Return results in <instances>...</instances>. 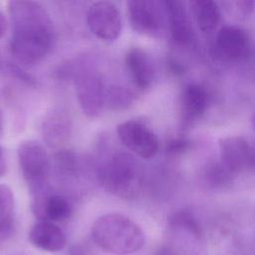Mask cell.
Returning a JSON list of instances; mask_svg holds the SVG:
<instances>
[{"mask_svg":"<svg viewBox=\"0 0 255 255\" xmlns=\"http://www.w3.org/2000/svg\"><path fill=\"white\" fill-rule=\"evenodd\" d=\"M8 13L12 26L9 49L11 55L25 65L42 61L55 42L53 21L47 10L34 1H9Z\"/></svg>","mask_w":255,"mask_h":255,"instance_id":"1","label":"cell"},{"mask_svg":"<svg viewBox=\"0 0 255 255\" xmlns=\"http://www.w3.org/2000/svg\"><path fill=\"white\" fill-rule=\"evenodd\" d=\"M91 234L96 245L117 255L138 251L145 240L142 229L133 220L119 213L99 217L92 226Z\"/></svg>","mask_w":255,"mask_h":255,"instance_id":"2","label":"cell"},{"mask_svg":"<svg viewBox=\"0 0 255 255\" xmlns=\"http://www.w3.org/2000/svg\"><path fill=\"white\" fill-rule=\"evenodd\" d=\"M102 187L122 199H134L141 189V169L137 160L128 152L118 151L104 161L98 169Z\"/></svg>","mask_w":255,"mask_h":255,"instance_id":"3","label":"cell"},{"mask_svg":"<svg viewBox=\"0 0 255 255\" xmlns=\"http://www.w3.org/2000/svg\"><path fill=\"white\" fill-rule=\"evenodd\" d=\"M17 156L32 198L48 193L51 164L45 147L36 140H26L19 144Z\"/></svg>","mask_w":255,"mask_h":255,"instance_id":"4","label":"cell"},{"mask_svg":"<svg viewBox=\"0 0 255 255\" xmlns=\"http://www.w3.org/2000/svg\"><path fill=\"white\" fill-rule=\"evenodd\" d=\"M131 28L142 35L158 37L167 23L164 3L155 0H130L127 2Z\"/></svg>","mask_w":255,"mask_h":255,"instance_id":"5","label":"cell"},{"mask_svg":"<svg viewBox=\"0 0 255 255\" xmlns=\"http://www.w3.org/2000/svg\"><path fill=\"white\" fill-rule=\"evenodd\" d=\"M75 89L81 110L88 118H97L106 105V90L100 74L80 69L75 74Z\"/></svg>","mask_w":255,"mask_h":255,"instance_id":"6","label":"cell"},{"mask_svg":"<svg viewBox=\"0 0 255 255\" xmlns=\"http://www.w3.org/2000/svg\"><path fill=\"white\" fill-rule=\"evenodd\" d=\"M117 132L121 142L142 158H150L158 151L159 142L156 134L141 121H126L118 126Z\"/></svg>","mask_w":255,"mask_h":255,"instance_id":"7","label":"cell"},{"mask_svg":"<svg viewBox=\"0 0 255 255\" xmlns=\"http://www.w3.org/2000/svg\"><path fill=\"white\" fill-rule=\"evenodd\" d=\"M219 152L230 173L255 172V143L238 135L226 136L219 141Z\"/></svg>","mask_w":255,"mask_h":255,"instance_id":"8","label":"cell"},{"mask_svg":"<svg viewBox=\"0 0 255 255\" xmlns=\"http://www.w3.org/2000/svg\"><path fill=\"white\" fill-rule=\"evenodd\" d=\"M87 23L91 32L104 41L117 40L122 33L121 12L109 1L93 3L87 13Z\"/></svg>","mask_w":255,"mask_h":255,"instance_id":"9","label":"cell"},{"mask_svg":"<svg viewBox=\"0 0 255 255\" xmlns=\"http://www.w3.org/2000/svg\"><path fill=\"white\" fill-rule=\"evenodd\" d=\"M31 209L39 220L53 223L69 219L73 212L72 204L66 196L50 192L32 198Z\"/></svg>","mask_w":255,"mask_h":255,"instance_id":"10","label":"cell"},{"mask_svg":"<svg viewBox=\"0 0 255 255\" xmlns=\"http://www.w3.org/2000/svg\"><path fill=\"white\" fill-rule=\"evenodd\" d=\"M125 65L136 88L146 90L151 87L155 79V68L146 51L138 47L129 48L125 56Z\"/></svg>","mask_w":255,"mask_h":255,"instance_id":"11","label":"cell"},{"mask_svg":"<svg viewBox=\"0 0 255 255\" xmlns=\"http://www.w3.org/2000/svg\"><path fill=\"white\" fill-rule=\"evenodd\" d=\"M216 47L224 58L238 61L247 56L250 43L243 29L236 26H224L216 36Z\"/></svg>","mask_w":255,"mask_h":255,"instance_id":"12","label":"cell"},{"mask_svg":"<svg viewBox=\"0 0 255 255\" xmlns=\"http://www.w3.org/2000/svg\"><path fill=\"white\" fill-rule=\"evenodd\" d=\"M163 3L172 40L178 45L191 44L194 40V32L184 4L177 0H166Z\"/></svg>","mask_w":255,"mask_h":255,"instance_id":"13","label":"cell"},{"mask_svg":"<svg viewBox=\"0 0 255 255\" xmlns=\"http://www.w3.org/2000/svg\"><path fill=\"white\" fill-rule=\"evenodd\" d=\"M28 237L32 245L48 252H57L66 246L65 233L56 223L50 221L36 222L31 227Z\"/></svg>","mask_w":255,"mask_h":255,"instance_id":"14","label":"cell"},{"mask_svg":"<svg viewBox=\"0 0 255 255\" xmlns=\"http://www.w3.org/2000/svg\"><path fill=\"white\" fill-rule=\"evenodd\" d=\"M70 130V119L63 112H53L43 122V138L51 147H56L63 144L68 139Z\"/></svg>","mask_w":255,"mask_h":255,"instance_id":"15","label":"cell"},{"mask_svg":"<svg viewBox=\"0 0 255 255\" xmlns=\"http://www.w3.org/2000/svg\"><path fill=\"white\" fill-rule=\"evenodd\" d=\"M208 96L206 90L198 84L187 85L181 96V106L184 117L188 120L200 118L207 108Z\"/></svg>","mask_w":255,"mask_h":255,"instance_id":"16","label":"cell"},{"mask_svg":"<svg viewBox=\"0 0 255 255\" xmlns=\"http://www.w3.org/2000/svg\"><path fill=\"white\" fill-rule=\"evenodd\" d=\"M192 13L199 29L204 33L212 32L220 21V8L211 0H196L191 2Z\"/></svg>","mask_w":255,"mask_h":255,"instance_id":"17","label":"cell"},{"mask_svg":"<svg viewBox=\"0 0 255 255\" xmlns=\"http://www.w3.org/2000/svg\"><path fill=\"white\" fill-rule=\"evenodd\" d=\"M15 229V200L9 186L0 184V239L10 237Z\"/></svg>","mask_w":255,"mask_h":255,"instance_id":"18","label":"cell"},{"mask_svg":"<svg viewBox=\"0 0 255 255\" xmlns=\"http://www.w3.org/2000/svg\"><path fill=\"white\" fill-rule=\"evenodd\" d=\"M134 93L124 86L114 85L106 90V106L112 111H124L134 102Z\"/></svg>","mask_w":255,"mask_h":255,"instance_id":"19","label":"cell"},{"mask_svg":"<svg viewBox=\"0 0 255 255\" xmlns=\"http://www.w3.org/2000/svg\"><path fill=\"white\" fill-rule=\"evenodd\" d=\"M57 171L66 177H74L79 174L80 162L77 154L70 149H60L54 155Z\"/></svg>","mask_w":255,"mask_h":255,"instance_id":"20","label":"cell"},{"mask_svg":"<svg viewBox=\"0 0 255 255\" xmlns=\"http://www.w3.org/2000/svg\"><path fill=\"white\" fill-rule=\"evenodd\" d=\"M168 224L171 228L184 230L196 238L201 236V229L196 219L192 216L191 213L185 210L176 211L171 214L168 218Z\"/></svg>","mask_w":255,"mask_h":255,"instance_id":"21","label":"cell"},{"mask_svg":"<svg viewBox=\"0 0 255 255\" xmlns=\"http://www.w3.org/2000/svg\"><path fill=\"white\" fill-rule=\"evenodd\" d=\"M231 173L221 164L213 163L211 165H207L204 171V180L205 182L213 187L221 186L228 182L229 175Z\"/></svg>","mask_w":255,"mask_h":255,"instance_id":"22","label":"cell"},{"mask_svg":"<svg viewBox=\"0 0 255 255\" xmlns=\"http://www.w3.org/2000/svg\"><path fill=\"white\" fill-rule=\"evenodd\" d=\"M189 146V142L183 138H174L167 142L166 151L169 154L176 155L178 153H182Z\"/></svg>","mask_w":255,"mask_h":255,"instance_id":"23","label":"cell"},{"mask_svg":"<svg viewBox=\"0 0 255 255\" xmlns=\"http://www.w3.org/2000/svg\"><path fill=\"white\" fill-rule=\"evenodd\" d=\"M7 71L9 73H11L12 75H14L16 78H18L19 80L25 82L26 84L30 85V86H35L37 85L36 80L29 74L25 73L23 70H21L19 67L14 66V65H8L7 66Z\"/></svg>","mask_w":255,"mask_h":255,"instance_id":"24","label":"cell"},{"mask_svg":"<svg viewBox=\"0 0 255 255\" xmlns=\"http://www.w3.org/2000/svg\"><path fill=\"white\" fill-rule=\"evenodd\" d=\"M90 249L83 244H75L70 247L67 255H90Z\"/></svg>","mask_w":255,"mask_h":255,"instance_id":"25","label":"cell"},{"mask_svg":"<svg viewBox=\"0 0 255 255\" xmlns=\"http://www.w3.org/2000/svg\"><path fill=\"white\" fill-rule=\"evenodd\" d=\"M6 170H7V162H6L3 149L0 146V177L6 173Z\"/></svg>","mask_w":255,"mask_h":255,"instance_id":"26","label":"cell"},{"mask_svg":"<svg viewBox=\"0 0 255 255\" xmlns=\"http://www.w3.org/2000/svg\"><path fill=\"white\" fill-rule=\"evenodd\" d=\"M7 27V19L4 16V14L0 11V38L6 33Z\"/></svg>","mask_w":255,"mask_h":255,"instance_id":"27","label":"cell"},{"mask_svg":"<svg viewBox=\"0 0 255 255\" xmlns=\"http://www.w3.org/2000/svg\"><path fill=\"white\" fill-rule=\"evenodd\" d=\"M155 255H175V253L168 247H161L157 250Z\"/></svg>","mask_w":255,"mask_h":255,"instance_id":"28","label":"cell"},{"mask_svg":"<svg viewBox=\"0 0 255 255\" xmlns=\"http://www.w3.org/2000/svg\"><path fill=\"white\" fill-rule=\"evenodd\" d=\"M252 126H253V128L255 130V112H254V114L252 116Z\"/></svg>","mask_w":255,"mask_h":255,"instance_id":"29","label":"cell"},{"mask_svg":"<svg viewBox=\"0 0 255 255\" xmlns=\"http://www.w3.org/2000/svg\"><path fill=\"white\" fill-rule=\"evenodd\" d=\"M1 129H2V114L0 111V132H1Z\"/></svg>","mask_w":255,"mask_h":255,"instance_id":"30","label":"cell"}]
</instances>
